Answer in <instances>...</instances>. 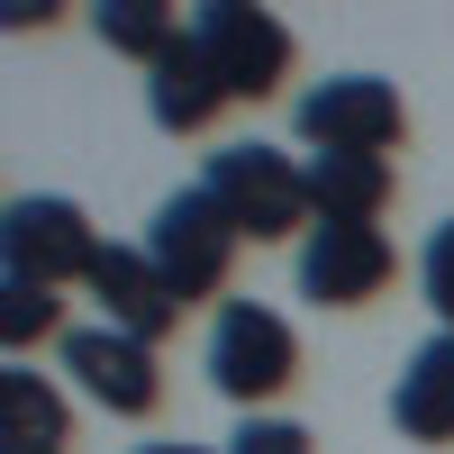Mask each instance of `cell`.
Instances as JSON below:
<instances>
[{
	"mask_svg": "<svg viewBox=\"0 0 454 454\" xmlns=\"http://www.w3.org/2000/svg\"><path fill=\"white\" fill-rule=\"evenodd\" d=\"M200 192L227 209V227H237L246 246H282V237H309V227H318V209H309V164L282 155V145H263V137L218 145V155L200 164Z\"/></svg>",
	"mask_w": 454,
	"mask_h": 454,
	"instance_id": "obj_1",
	"label": "cell"
},
{
	"mask_svg": "<svg viewBox=\"0 0 454 454\" xmlns=\"http://www.w3.org/2000/svg\"><path fill=\"white\" fill-rule=\"evenodd\" d=\"M209 382L237 400V419H263L291 382H300V336L282 309H263V300H218V318H209Z\"/></svg>",
	"mask_w": 454,
	"mask_h": 454,
	"instance_id": "obj_2",
	"label": "cell"
},
{
	"mask_svg": "<svg viewBox=\"0 0 454 454\" xmlns=\"http://www.w3.org/2000/svg\"><path fill=\"white\" fill-rule=\"evenodd\" d=\"M100 263V227L82 200L64 192H19L0 209V282H36V291H64V282H91Z\"/></svg>",
	"mask_w": 454,
	"mask_h": 454,
	"instance_id": "obj_3",
	"label": "cell"
},
{
	"mask_svg": "<svg viewBox=\"0 0 454 454\" xmlns=\"http://www.w3.org/2000/svg\"><path fill=\"white\" fill-rule=\"evenodd\" d=\"M237 227H227V209L200 192V182H182V192L155 200V218H145V263L173 282V300L192 309V300H218L227 291V263H237Z\"/></svg>",
	"mask_w": 454,
	"mask_h": 454,
	"instance_id": "obj_4",
	"label": "cell"
},
{
	"mask_svg": "<svg viewBox=\"0 0 454 454\" xmlns=\"http://www.w3.org/2000/svg\"><path fill=\"white\" fill-rule=\"evenodd\" d=\"M291 128H300L309 155H382L391 164V145L409 137V109H400V91L382 73H327V82L300 91Z\"/></svg>",
	"mask_w": 454,
	"mask_h": 454,
	"instance_id": "obj_5",
	"label": "cell"
},
{
	"mask_svg": "<svg viewBox=\"0 0 454 454\" xmlns=\"http://www.w3.org/2000/svg\"><path fill=\"white\" fill-rule=\"evenodd\" d=\"M192 46L209 55L227 100H273L291 82V64H300L291 27L273 10H254V0H200V10H192Z\"/></svg>",
	"mask_w": 454,
	"mask_h": 454,
	"instance_id": "obj_6",
	"label": "cell"
},
{
	"mask_svg": "<svg viewBox=\"0 0 454 454\" xmlns=\"http://www.w3.org/2000/svg\"><path fill=\"white\" fill-rule=\"evenodd\" d=\"M391 273H400V254H391L382 227H336V218H318L309 237L291 246V282H300L309 309H364V300H382Z\"/></svg>",
	"mask_w": 454,
	"mask_h": 454,
	"instance_id": "obj_7",
	"label": "cell"
},
{
	"mask_svg": "<svg viewBox=\"0 0 454 454\" xmlns=\"http://www.w3.org/2000/svg\"><path fill=\"white\" fill-rule=\"evenodd\" d=\"M64 372H73V391H82L91 409H109V419H155L164 409L155 346H137V336H119V327H73L64 336Z\"/></svg>",
	"mask_w": 454,
	"mask_h": 454,
	"instance_id": "obj_8",
	"label": "cell"
},
{
	"mask_svg": "<svg viewBox=\"0 0 454 454\" xmlns=\"http://www.w3.org/2000/svg\"><path fill=\"white\" fill-rule=\"evenodd\" d=\"M82 291L100 300V327L137 336V346H164V336L182 327V300H173V282L155 273V263H145V246H100Z\"/></svg>",
	"mask_w": 454,
	"mask_h": 454,
	"instance_id": "obj_9",
	"label": "cell"
},
{
	"mask_svg": "<svg viewBox=\"0 0 454 454\" xmlns=\"http://www.w3.org/2000/svg\"><path fill=\"white\" fill-rule=\"evenodd\" d=\"M391 427L409 445H454V327H436L391 382Z\"/></svg>",
	"mask_w": 454,
	"mask_h": 454,
	"instance_id": "obj_10",
	"label": "cell"
},
{
	"mask_svg": "<svg viewBox=\"0 0 454 454\" xmlns=\"http://www.w3.org/2000/svg\"><path fill=\"white\" fill-rule=\"evenodd\" d=\"M218 109H227V82L209 73V55L192 46V36H182V46L145 73V119H155L164 137H200Z\"/></svg>",
	"mask_w": 454,
	"mask_h": 454,
	"instance_id": "obj_11",
	"label": "cell"
},
{
	"mask_svg": "<svg viewBox=\"0 0 454 454\" xmlns=\"http://www.w3.org/2000/svg\"><path fill=\"white\" fill-rule=\"evenodd\" d=\"M0 454H73V409L27 364H0Z\"/></svg>",
	"mask_w": 454,
	"mask_h": 454,
	"instance_id": "obj_12",
	"label": "cell"
},
{
	"mask_svg": "<svg viewBox=\"0 0 454 454\" xmlns=\"http://www.w3.org/2000/svg\"><path fill=\"white\" fill-rule=\"evenodd\" d=\"M309 209L336 227H372L391 209V164L382 155H309Z\"/></svg>",
	"mask_w": 454,
	"mask_h": 454,
	"instance_id": "obj_13",
	"label": "cell"
},
{
	"mask_svg": "<svg viewBox=\"0 0 454 454\" xmlns=\"http://www.w3.org/2000/svg\"><path fill=\"white\" fill-rule=\"evenodd\" d=\"M91 27H100V46H109V55H137L145 73H155V64L182 46V36H192V19L164 10V0H100Z\"/></svg>",
	"mask_w": 454,
	"mask_h": 454,
	"instance_id": "obj_14",
	"label": "cell"
},
{
	"mask_svg": "<svg viewBox=\"0 0 454 454\" xmlns=\"http://www.w3.org/2000/svg\"><path fill=\"white\" fill-rule=\"evenodd\" d=\"M36 336H55L64 346V291H36V282H0V346H10V364H27Z\"/></svg>",
	"mask_w": 454,
	"mask_h": 454,
	"instance_id": "obj_15",
	"label": "cell"
},
{
	"mask_svg": "<svg viewBox=\"0 0 454 454\" xmlns=\"http://www.w3.org/2000/svg\"><path fill=\"white\" fill-rule=\"evenodd\" d=\"M218 454H318V436L300 419H282V409H263V419H237V436H227Z\"/></svg>",
	"mask_w": 454,
	"mask_h": 454,
	"instance_id": "obj_16",
	"label": "cell"
},
{
	"mask_svg": "<svg viewBox=\"0 0 454 454\" xmlns=\"http://www.w3.org/2000/svg\"><path fill=\"white\" fill-rule=\"evenodd\" d=\"M419 291H427V309H436V327H454V218L427 237V254H419Z\"/></svg>",
	"mask_w": 454,
	"mask_h": 454,
	"instance_id": "obj_17",
	"label": "cell"
},
{
	"mask_svg": "<svg viewBox=\"0 0 454 454\" xmlns=\"http://www.w3.org/2000/svg\"><path fill=\"white\" fill-rule=\"evenodd\" d=\"M137 454H218V445H182V436H164V445H137Z\"/></svg>",
	"mask_w": 454,
	"mask_h": 454,
	"instance_id": "obj_18",
	"label": "cell"
}]
</instances>
